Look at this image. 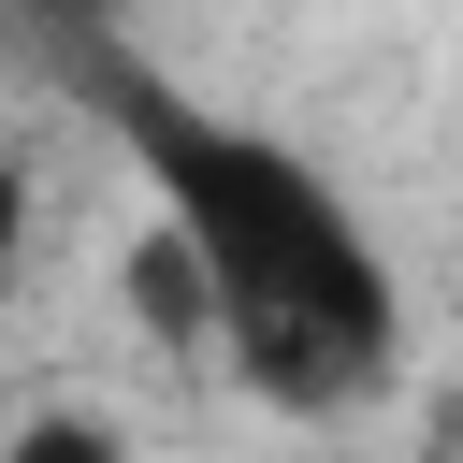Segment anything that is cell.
Returning a JSON list of instances; mask_svg holds the SVG:
<instances>
[{
  "label": "cell",
  "instance_id": "obj_2",
  "mask_svg": "<svg viewBox=\"0 0 463 463\" xmlns=\"http://www.w3.org/2000/svg\"><path fill=\"white\" fill-rule=\"evenodd\" d=\"M0 463H130V434H116L101 405H29V420L0 434Z\"/></svg>",
  "mask_w": 463,
  "mask_h": 463
},
{
  "label": "cell",
  "instance_id": "obj_1",
  "mask_svg": "<svg viewBox=\"0 0 463 463\" xmlns=\"http://www.w3.org/2000/svg\"><path fill=\"white\" fill-rule=\"evenodd\" d=\"M43 72L101 116V145L130 159L174 275H188V318H203V362H232L246 405L275 420H362L405 391V260L376 246L362 188L333 159H304L289 130L203 101L188 72H159L130 29L101 14H43Z\"/></svg>",
  "mask_w": 463,
  "mask_h": 463
}]
</instances>
